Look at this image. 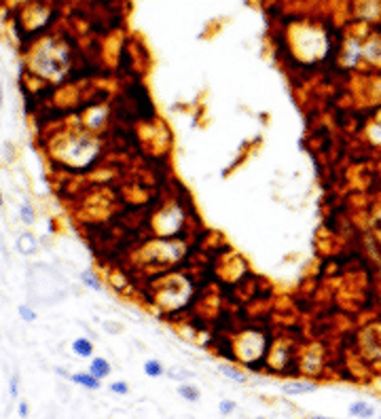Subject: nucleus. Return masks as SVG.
Here are the masks:
<instances>
[{
  "label": "nucleus",
  "instance_id": "17",
  "mask_svg": "<svg viewBox=\"0 0 381 419\" xmlns=\"http://www.w3.org/2000/svg\"><path fill=\"white\" fill-rule=\"evenodd\" d=\"M19 220L23 225H28V227H32L36 223V208L28 199L21 201V205H19Z\"/></svg>",
  "mask_w": 381,
  "mask_h": 419
},
{
  "label": "nucleus",
  "instance_id": "20",
  "mask_svg": "<svg viewBox=\"0 0 381 419\" xmlns=\"http://www.w3.org/2000/svg\"><path fill=\"white\" fill-rule=\"evenodd\" d=\"M17 313H19V318H21L23 322H26V324L36 322V318H38V313L34 311V307L28 305V303H21V305L17 307Z\"/></svg>",
  "mask_w": 381,
  "mask_h": 419
},
{
  "label": "nucleus",
  "instance_id": "4",
  "mask_svg": "<svg viewBox=\"0 0 381 419\" xmlns=\"http://www.w3.org/2000/svg\"><path fill=\"white\" fill-rule=\"evenodd\" d=\"M299 352H301V345L290 335H277L275 339H271V345H269V352L265 358V370L271 375L297 377Z\"/></svg>",
  "mask_w": 381,
  "mask_h": 419
},
{
  "label": "nucleus",
  "instance_id": "25",
  "mask_svg": "<svg viewBox=\"0 0 381 419\" xmlns=\"http://www.w3.org/2000/svg\"><path fill=\"white\" fill-rule=\"evenodd\" d=\"M17 413H19V417L21 419H28V415H30V405L26 400H19V405H17Z\"/></svg>",
  "mask_w": 381,
  "mask_h": 419
},
{
  "label": "nucleus",
  "instance_id": "24",
  "mask_svg": "<svg viewBox=\"0 0 381 419\" xmlns=\"http://www.w3.org/2000/svg\"><path fill=\"white\" fill-rule=\"evenodd\" d=\"M9 394H11V398H19V375L17 373H13L11 379H9Z\"/></svg>",
  "mask_w": 381,
  "mask_h": 419
},
{
  "label": "nucleus",
  "instance_id": "22",
  "mask_svg": "<svg viewBox=\"0 0 381 419\" xmlns=\"http://www.w3.org/2000/svg\"><path fill=\"white\" fill-rule=\"evenodd\" d=\"M235 409H237V402H235V400H227V398H225V400H220V402H218V413H220V415H225V417H227V415H231Z\"/></svg>",
  "mask_w": 381,
  "mask_h": 419
},
{
  "label": "nucleus",
  "instance_id": "14",
  "mask_svg": "<svg viewBox=\"0 0 381 419\" xmlns=\"http://www.w3.org/2000/svg\"><path fill=\"white\" fill-rule=\"evenodd\" d=\"M89 373L93 377H98V379H106L110 377V373H113V364L106 360V358H93L91 360V366H89Z\"/></svg>",
  "mask_w": 381,
  "mask_h": 419
},
{
  "label": "nucleus",
  "instance_id": "8",
  "mask_svg": "<svg viewBox=\"0 0 381 419\" xmlns=\"http://www.w3.org/2000/svg\"><path fill=\"white\" fill-rule=\"evenodd\" d=\"M318 390V381L307 377H295L290 381L282 383V392L286 396H303V394H312Z\"/></svg>",
  "mask_w": 381,
  "mask_h": 419
},
{
  "label": "nucleus",
  "instance_id": "12",
  "mask_svg": "<svg viewBox=\"0 0 381 419\" xmlns=\"http://www.w3.org/2000/svg\"><path fill=\"white\" fill-rule=\"evenodd\" d=\"M70 381L76 383V385H81L85 387V390H100L102 387V379L98 377H93L91 373H70Z\"/></svg>",
  "mask_w": 381,
  "mask_h": 419
},
{
  "label": "nucleus",
  "instance_id": "10",
  "mask_svg": "<svg viewBox=\"0 0 381 419\" xmlns=\"http://www.w3.org/2000/svg\"><path fill=\"white\" fill-rule=\"evenodd\" d=\"M218 373L225 375L227 379H231V381H235V383H240V385L248 383V379H246V373H244L242 368H237L233 362H220V364H218Z\"/></svg>",
  "mask_w": 381,
  "mask_h": 419
},
{
  "label": "nucleus",
  "instance_id": "3",
  "mask_svg": "<svg viewBox=\"0 0 381 419\" xmlns=\"http://www.w3.org/2000/svg\"><path fill=\"white\" fill-rule=\"evenodd\" d=\"M271 345V337L263 328H244L231 339V360L244 368L265 370V358Z\"/></svg>",
  "mask_w": 381,
  "mask_h": 419
},
{
  "label": "nucleus",
  "instance_id": "5",
  "mask_svg": "<svg viewBox=\"0 0 381 419\" xmlns=\"http://www.w3.org/2000/svg\"><path fill=\"white\" fill-rule=\"evenodd\" d=\"M187 241L178 239V237H157L153 241L142 243V248L138 250L142 256L140 263L168 269L178 265L187 256Z\"/></svg>",
  "mask_w": 381,
  "mask_h": 419
},
{
  "label": "nucleus",
  "instance_id": "9",
  "mask_svg": "<svg viewBox=\"0 0 381 419\" xmlns=\"http://www.w3.org/2000/svg\"><path fill=\"white\" fill-rule=\"evenodd\" d=\"M15 250H17L21 256H34L36 252L41 250V239L32 231H23L17 235V239H15Z\"/></svg>",
  "mask_w": 381,
  "mask_h": 419
},
{
  "label": "nucleus",
  "instance_id": "16",
  "mask_svg": "<svg viewBox=\"0 0 381 419\" xmlns=\"http://www.w3.org/2000/svg\"><path fill=\"white\" fill-rule=\"evenodd\" d=\"M178 394H180V396L185 398L187 402H199V398H201L199 387L193 385V383H187V381L178 385Z\"/></svg>",
  "mask_w": 381,
  "mask_h": 419
},
{
  "label": "nucleus",
  "instance_id": "13",
  "mask_svg": "<svg viewBox=\"0 0 381 419\" xmlns=\"http://www.w3.org/2000/svg\"><path fill=\"white\" fill-rule=\"evenodd\" d=\"M349 415L356 417V419H371L375 415V407L369 405V402L364 400H356L349 405Z\"/></svg>",
  "mask_w": 381,
  "mask_h": 419
},
{
  "label": "nucleus",
  "instance_id": "2",
  "mask_svg": "<svg viewBox=\"0 0 381 419\" xmlns=\"http://www.w3.org/2000/svg\"><path fill=\"white\" fill-rule=\"evenodd\" d=\"M195 292V284L189 273L172 271L163 273L150 284L148 295L150 303L161 313H178L190 303Z\"/></svg>",
  "mask_w": 381,
  "mask_h": 419
},
{
  "label": "nucleus",
  "instance_id": "21",
  "mask_svg": "<svg viewBox=\"0 0 381 419\" xmlns=\"http://www.w3.org/2000/svg\"><path fill=\"white\" fill-rule=\"evenodd\" d=\"M100 326L106 330L108 335H121L123 330H125V326L121 322H115V320H100Z\"/></svg>",
  "mask_w": 381,
  "mask_h": 419
},
{
  "label": "nucleus",
  "instance_id": "19",
  "mask_svg": "<svg viewBox=\"0 0 381 419\" xmlns=\"http://www.w3.org/2000/svg\"><path fill=\"white\" fill-rule=\"evenodd\" d=\"M165 375H168L170 379H174V381H180V383H185L187 379H193V373L187 368H182V366H172L165 370Z\"/></svg>",
  "mask_w": 381,
  "mask_h": 419
},
{
  "label": "nucleus",
  "instance_id": "6",
  "mask_svg": "<svg viewBox=\"0 0 381 419\" xmlns=\"http://www.w3.org/2000/svg\"><path fill=\"white\" fill-rule=\"evenodd\" d=\"M185 225V208L178 203H168L153 216V233L157 237H176Z\"/></svg>",
  "mask_w": 381,
  "mask_h": 419
},
{
  "label": "nucleus",
  "instance_id": "1",
  "mask_svg": "<svg viewBox=\"0 0 381 419\" xmlns=\"http://www.w3.org/2000/svg\"><path fill=\"white\" fill-rule=\"evenodd\" d=\"M49 153L53 161H60L68 170H85L98 161L102 153V140L91 131H66L51 140Z\"/></svg>",
  "mask_w": 381,
  "mask_h": 419
},
{
  "label": "nucleus",
  "instance_id": "27",
  "mask_svg": "<svg viewBox=\"0 0 381 419\" xmlns=\"http://www.w3.org/2000/svg\"><path fill=\"white\" fill-rule=\"evenodd\" d=\"M307 419H330V417H324V415H309Z\"/></svg>",
  "mask_w": 381,
  "mask_h": 419
},
{
  "label": "nucleus",
  "instance_id": "28",
  "mask_svg": "<svg viewBox=\"0 0 381 419\" xmlns=\"http://www.w3.org/2000/svg\"><path fill=\"white\" fill-rule=\"evenodd\" d=\"M4 208V197H2V191H0V210Z\"/></svg>",
  "mask_w": 381,
  "mask_h": 419
},
{
  "label": "nucleus",
  "instance_id": "7",
  "mask_svg": "<svg viewBox=\"0 0 381 419\" xmlns=\"http://www.w3.org/2000/svg\"><path fill=\"white\" fill-rule=\"evenodd\" d=\"M81 121H83V129L91 131V133L100 131L104 127V123L108 121V108L104 104H93L89 108H85Z\"/></svg>",
  "mask_w": 381,
  "mask_h": 419
},
{
  "label": "nucleus",
  "instance_id": "23",
  "mask_svg": "<svg viewBox=\"0 0 381 419\" xmlns=\"http://www.w3.org/2000/svg\"><path fill=\"white\" fill-rule=\"evenodd\" d=\"M110 392H113L115 396H127V394H129V385L125 381H113L110 383Z\"/></svg>",
  "mask_w": 381,
  "mask_h": 419
},
{
  "label": "nucleus",
  "instance_id": "26",
  "mask_svg": "<svg viewBox=\"0 0 381 419\" xmlns=\"http://www.w3.org/2000/svg\"><path fill=\"white\" fill-rule=\"evenodd\" d=\"M4 106V89H2V81H0V108Z\"/></svg>",
  "mask_w": 381,
  "mask_h": 419
},
{
  "label": "nucleus",
  "instance_id": "11",
  "mask_svg": "<svg viewBox=\"0 0 381 419\" xmlns=\"http://www.w3.org/2000/svg\"><path fill=\"white\" fill-rule=\"evenodd\" d=\"M70 350H72V354L78 356V358H91L95 345L89 337H76L72 345H70Z\"/></svg>",
  "mask_w": 381,
  "mask_h": 419
},
{
  "label": "nucleus",
  "instance_id": "15",
  "mask_svg": "<svg viewBox=\"0 0 381 419\" xmlns=\"http://www.w3.org/2000/svg\"><path fill=\"white\" fill-rule=\"evenodd\" d=\"M78 280H81L83 286H87L89 290H95V292H102V290H104V284H102V280H100L93 271H89V269H87V271H81V273H78Z\"/></svg>",
  "mask_w": 381,
  "mask_h": 419
},
{
  "label": "nucleus",
  "instance_id": "18",
  "mask_svg": "<svg viewBox=\"0 0 381 419\" xmlns=\"http://www.w3.org/2000/svg\"><path fill=\"white\" fill-rule=\"evenodd\" d=\"M144 373H146L150 379H159V377L165 375V366H163L159 360H146V362H144Z\"/></svg>",
  "mask_w": 381,
  "mask_h": 419
}]
</instances>
